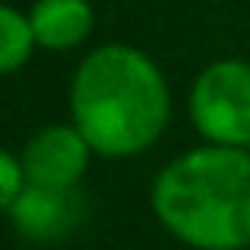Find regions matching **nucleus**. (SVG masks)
Returning <instances> with one entry per match:
<instances>
[{
  "label": "nucleus",
  "mask_w": 250,
  "mask_h": 250,
  "mask_svg": "<svg viewBox=\"0 0 250 250\" xmlns=\"http://www.w3.org/2000/svg\"><path fill=\"white\" fill-rule=\"evenodd\" d=\"M188 117L202 141L250 147V62H209L188 89Z\"/></svg>",
  "instance_id": "3"
},
{
  "label": "nucleus",
  "mask_w": 250,
  "mask_h": 250,
  "mask_svg": "<svg viewBox=\"0 0 250 250\" xmlns=\"http://www.w3.org/2000/svg\"><path fill=\"white\" fill-rule=\"evenodd\" d=\"M35 48H38V38L31 28V18L21 14L18 7L4 4L0 7V72L11 76V72L24 69Z\"/></svg>",
  "instance_id": "7"
},
{
  "label": "nucleus",
  "mask_w": 250,
  "mask_h": 250,
  "mask_svg": "<svg viewBox=\"0 0 250 250\" xmlns=\"http://www.w3.org/2000/svg\"><path fill=\"white\" fill-rule=\"evenodd\" d=\"M11 223L18 233L31 243H55L65 240L83 226L86 202L79 188H48V185H28L11 206H7Z\"/></svg>",
  "instance_id": "5"
},
{
  "label": "nucleus",
  "mask_w": 250,
  "mask_h": 250,
  "mask_svg": "<svg viewBox=\"0 0 250 250\" xmlns=\"http://www.w3.org/2000/svg\"><path fill=\"white\" fill-rule=\"evenodd\" d=\"M96 151L83 137L76 124H48L38 134L28 137L21 161L28 171V185H48V188H76L79 178L89 168V158Z\"/></svg>",
  "instance_id": "4"
},
{
  "label": "nucleus",
  "mask_w": 250,
  "mask_h": 250,
  "mask_svg": "<svg viewBox=\"0 0 250 250\" xmlns=\"http://www.w3.org/2000/svg\"><path fill=\"white\" fill-rule=\"evenodd\" d=\"M154 219L192 250L250 247V147L202 144L151 182Z\"/></svg>",
  "instance_id": "2"
},
{
  "label": "nucleus",
  "mask_w": 250,
  "mask_h": 250,
  "mask_svg": "<svg viewBox=\"0 0 250 250\" xmlns=\"http://www.w3.org/2000/svg\"><path fill=\"white\" fill-rule=\"evenodd\" d=\"M24 188H28V171H24L21 154L4 151V154H0V202H4V209H7Z\"/></svg>",
  "instance_id": "8"
},
{
  "label": "nucleus",
  "mask_w": 250,
  "mask_h": 250,
  "mask_svg": "<svg viewBox=\"0 0 250 250\" xmlns=\"http://www.w3.org/2000/svg\"><path fill=\"white\" fill-rule=\"evenodd\" d=\"M38 48L45 52H72L79 48L96 24L89 0H35L28 11Z\"/></svg>",
  "instance_id": "6"
},
{
  "label": "nucleus",
  "mask_w": 250,
  "mask_h": 250,
  "mask_svg": "<svg viewBox=\"0 0 250 250\" xmlns=\"http://www.w3.org/2000/svg\"><path fill=\"white\" fill-rule=\"evenodd\" d=\"M69 113L100 158H134L154 147L171 120L161 65L124 42L93 48L72 72Z\"/></svg>",
  "instance_id": "1"
}]
</instances>
